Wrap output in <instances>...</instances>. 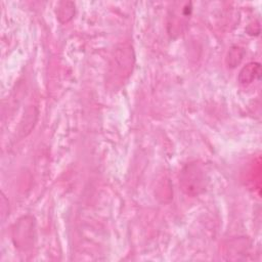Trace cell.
Listing matches in <instances>:
<instances>
[{
	"label": "cell",
	"instance_id": "obj_1",
	"mask_svg": "<svg viewBox=\"0 0 262 262\" xmlns=\"http://www.w3.org/2000/svg\"><path fill=\"white\" fill-rule=\"evenodd\" d=\"M135 56L129 43L118 45L108 62L106 83L112 89H118L128 80L134 67Z\"/></svg>",
	"mask_w": 262,
	"mask_h": 262
},
{
	"label": "cell",
	"instance_id": "obj_2",
	"mask_svg": "<svg viewBox=\"0 0 262 262\" xmlns=\"http://www.w3.org/2000/svg\"><path fill=\"white\" fill-rule=\"evenodd\" d=\"M179 185L188 195H196L206 187V175L196 164L186 165L180 172Z\"/></svg>",
	"mask_w": 262,
	"mask_h": 262
},
{
	"label": "cell",
	"instance_id": "obj_3",
	"mask_svg": "<svg viewBox=\"0 0 262 262\" xmlns=\"http://www.w3.org/2000/svg\"><path fill=\"white\" fill-rule=\"evenodd\" d=\"M259 75H260V64L256 62H251L241 71L238 80L241 83H250Z\"/></svg>",
	"mask_w": 262,
	"mask_h": 262
},
{
	"label": "cell",
	"instance_id": "obj_4",
	"mask_svg": "<svg viewBox=\"0 0 262 262\" xmlns=\"http://www.w3.org/2000/svg\"><path fill=\"white\" fill-rule=\"evenodd\" d=\"M56 8H57L56 9L57 18L61 23H67L74 16L75 4L73 2H69V1L59 2Z\"/></svg>",
	"mask_w": 262,
	"mask_h": 262
}]
</instances>
